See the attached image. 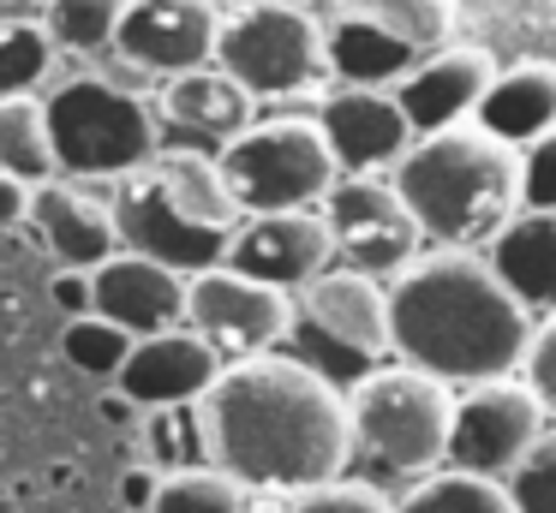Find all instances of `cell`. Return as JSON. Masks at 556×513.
Wrapping results in <instances>:
<instances>
[{"instance_id": "5b68a950", "label": "cell", "mask_w": 556, "mask_h": 513, "mask_svg": "<svg viewBox=\"0 0 556 513\" xmlns=\"http://www.w3.org/2000/svg\"><path fill=\"white\" fill-rule=\"evenodd\" d=\"M353 453H371L377 465L401 477H431L448 465L455 436V388L407 364H383L348 388Z\"/></svg>"}, {"instance_id": "8fae6325", "label": "cell", "mask_w": 556, "mask_h": 513, "mask_svg": "<svg viewBox=\"0 0 556 513\" xmlns=\"http://www.w3.org/2000/svg\"><path fill=\"white\" fill-rule=\"evenodd\" d=\"M222 42V12L204 0H132L121 18V66H132L138 78H186V72L216 66Z\"/></svg>"}, {"instance_id": "83f0119b", "label": "cell", "mask_w": 556, "mask_h": 513, "mask_svg": "<svg viewBox=\"0 0 556 513\" xmlns=\"http://www.w3.org/2000/svg\"><path fill=\"white\" fill-rule=\"evenodd\" d=\"M126 7L132 0H49L42 24H49L61 54H114Z\"/></svg>"}, {"instance_id": "e0dca14e", "label": "cell", "mask_w": 556, "mask_h": 513, "mask_svg": "<svg viewBox=\"0 0 556 513\" xmlns=\"http://www.w3.org/2000/svg\"><path fill=\"white\" fill-rule=\"evenodd\" d=\"M90 293H97V317H109L132 341L186 329V274L162 269L150 257L114 251L102 269H90Z\"/></svg>"}, {"instance_id": "7a4b0ae2", "label": "cell", "mask_w": 556, "mask_h": 513, "mask_svg": "<svg viewBox=\"0 0 556 513\" xmlns=\"http://www.w3.org/2000/svg\"><path fill=\"white\" fill-rule=\"evenodd\" d=\"M532 329V310L503 286L484 251H431L389 281V352L443 388L515 376Z\"/></svg>"}, {"instance_id": "9a60e30c", "label": "cell", "mask_w": 556, "mask_h": 513, "mask_svg": "<svg viewBox=\"0 0 556 513\" xmlns=\"http://www.w3.org/2000/svg\"><path fill=\"white\" fill-rule=\"evenodd\" d=\"M222 370L228 364H222L216 346H204L192 329H168V334H150V341L132 346L114 394H121L138 418L168 412V406H204L210 388L222 382Z\"/></svg>"}, {"instance_id": "6da1fadb", "label": "cell", "mask_w": 556, "mask_h": 513, "mask_svg": "<svg viewBox=\"0 0 556 513\" xmlns=\"http://www.w3.org/2000/svg\"><path fill=\"white\" fill-rule=\"evenodd\" d=\"M210 465L240 489L312 496L336 484L353 460L348 394L305 358L264 352L228 364L204 400Z\"/></svg>"}, {"instance_id": "8992f818", "label": "cell", "mask_w": 556, "mask_h": 513, "mask_svg": "<svg viewBox=\"0 0 556 513\" xmlns=\"http://www.w3.org/2000/svg\"><path fill=\"white\" fill-rule=\"evenodd\" d=\"M222 179L233 203L252 215H293V209H324V197L341 185V167L329 155L324 131L312 114H281L252 119L233 143L216 150Z\"/></svg>"}, {"instance_id": "1f68e13d", "label": "cell", "mask_w": 556, "mask_h": 513, "mask_svg": "<svg viewBox=\"0 0 556 513\" xmlns=\"http://www.w3.org/2000/svg\"><path fill=\"white\" fill-rule=\"evenodd\" d=\"M132 334L126 329H114L109 317H78V322H66V334H61V352H66V364L78 370V376H97V382H121V370H126V358H132Z\"/></svg>"}, {"instance_id": "d590c367", "label": "cell", "mask_w": 556, "mask_h": 513, "mask_svg": "<svg viewBox=\"0 0 556 513\" xmlns=\"http://www.w3.org/2000/svg\"><path fill=\"white\" fill-rule=\"evenodd\" d=\"M520 376H527V388L544 400V412H551V424H556V317H544L539 329H532V346H527Z\"/></svg>"}, {"instance_id": "8d00e7d4", "label": "cell", "mask_w": 556, "mask_h": 513, "mask_svg": "<svg viewBox=\"0 0 556 513\" xmlns=\"http://www.w3.org/2000/svg\"><path fill=\"white\" fill-rule=\"evenodd\" d=\"M54 305L66 310V322L90 317V310H97V293H90V274H85V269H61V274H54Z\"/></svg>"}, {"instance_id": "74e56055", "label": "cell", "mask_w": 556, "mask_h": 513, "mask_svg": "<svg viewBox=\"0 0 556 513\" xmlns=\"http://www.w3.org/2000/svg\"><path fill=\"white\" fill-rule=\"evenodd\" d=\"M156 489H162V472H126L121 477V496H126V513H150V501H156Z\"/></svg>"}, {"instance_id": "5bb4252c", "label": "cell", "mask_w": 556, "mask_h": 513, "mask_svg": "<svg viewBox=\"0 0 556 513\" xmlns=\"http://www.w3.org/2000/svg\"><path fill=\"white\" fill-rule=\"evenodd\" d=\"M228 269L276 286V293H305L324 269H336V239H329L324 209L293 215H252L228 245Z\"/></svg>"}, {"instance_id": "f546056e", "label": "cell", "mask_w": 556, "mask_h": 513, "mask_svg": "<svg viewBox=\"0 0 556 513\" xmlns=\"http://www.w3.org/2000/svg\"><path fill=\"white\" fill-rule=\"evenodd\" d=\"M54 60L61 48L42 18H0V95H37Z\"/></svg>"}, {"instance_id": "44dd1931", "label": "cell", "mask_w": 556, "mask_h": 513, "mask_svg": "<svg viewBox=\"0 0 556 513\" xmlns=\"http://www.w3.org/2000/svg\"><path fill=\"white\" fill-rule=\"evenodd\" d=\"M491 269L503 274V286L532 310V317H556V215L520 209L503 233L491 239Z\"/></svg>"}, {"instance_id": "7bdbcfd3", "label": "cell", "mask_w": 556, "mask_h": 513, "mask_svg": "<svg viewBox=\"0 0 556 513\" xmlns=\"http://www.w3.org/2000/svg\"><path fill=\"white\" fill-rule=\"evenodd\" d=\"M252 513H264V508H252Z\"/></svg>"}, {"instance_id": "52a82bcc", "label": "cell", "mask_w": 556, "mask_h": 513, "mask_svg": "<svg viewBox=\"0 0 556 513\" xmlns=\"http://www.w3.org/2000/svg\"><path fill=\"white\" fill-rule=\"evenodd\" d=\"M216 66L252 102H288L329 78V30L293 0H252L222 12Z\"/></svg>"}, {"instance_id": "603a6c76", "label": "cell", "mask_w": 556, "mask_h": 513, "mask_svg": "<svg viewBox=\"0 0 556 513\" xmlns=\"http://www.w3.org/2000/svg\"><path fill=\"white\" fill-rule=\"evenodd\" d=\"M252 95L228 78L222 66H204V72H186V78H168L156 95V114L168 126L192 131V138H210V143H233L245 126H252Z\"/></svg>"}, {"instance_id": "ffe728a7", "label": "cell", "mask_w": 556, "mask_h": 513, "mask_svg": "<svg viewBox=\"0 0 556 513\" xmlns=\"http://www.w3.org/2000/svg\"><path fill=\"white\" fill-rule=\"evenodd\" d=\"M472 126L484 138L508 143L515 155L527 143H539L544 131H556V66L551 60H520V66L496 72V84L484 90Z\"/></svg>"}, {"instance_id": "ab89813d", "label": "cell", "mask_w": 556, "mask_h": 513, "mask_svg": "<svg viewBox=\"0 0 556 513\" xmlns=\"http://www.w3.org/2000/svg\"><path fill=\"white\" fill-rule=\"evenodd\" d=\"M7 18H25V12H49V0H0Z\"/></svg>"}, {"instance_id": "e575fe53", "label": "cell", "mask_w": 556, "mask_h": 513, "mask_svg": "<svg viewBox=\"0 0 556 513\" xmlns=\"http://www.w3.org/2000/svg\"><path fill=\"white\" fill-rule=\"evenodd\" d=\"M520 209L556 215V131L520 150Z\"/></svg>"}, {"instance_id": "277c9868", "label": "cell", "mask_w": 556, "mask_h": 513, "mask_svg": "<svg viewBox=\"0 0 556 513\" xmlns=\"http://www.w3.org/2000/svg\"><path fill=\"white\" fill-rule=\"evenodd\" d=\"M54 162L73 179H132L162 155V114L138 84L114 72H78L49 95Z\"/></svg>"}, {"instance_id": "7402d4cb", "label": "cell", "mask_w": 556, "mask_h": 513, "mask_svg": "<svg viewBox=\"0 0 556 513\" xmlns=\"http://www.w3.org/2000/svg\"><path fill=\"white\" fill-rule=\"evenodd\" d=\"M144 174H150V185H156L192 227H204V233L233 239L245 227V209L233 203L216 155H204V150H162Z\"/></svg>"}, {"instance_id": "f1b7e54d", "label": "cell", "mask_w": 556, "mask_h": 513, "mask_svg": "<svg viewBox=\"0 0 556 513\" xmlns=\"http://www.w3.org/2000/svg\"><path fill=\"white\" fill-rule=\"evenodd\" d=\"M395 513H515L508 501V484H491V477H467V472H431L395 501Z\"/></svg>"}, {"instance_id": "4316f807", "label": "cell", "mask_w": 556, "mask_h": 513, "mask_svg": "<svg viewBox=\"0 0 556 513\" xmlns=\"http://www.w3.org/2000/svg\"><path fill=\"white\" fill-rule=\"evenodd\" d=\"M144 453H150V472H162V477L210 465L204 406H168V412H144Z\"/></svg>"}, {"instance_id": "cb8c5ba5", "label": "cell", "mask_w": 556, "mask_h": 513, "mask_svg": "<svg viewBox=\"0 0 556 513\" xmlns=\"http://www.w3.org/2000/svg\"><path fill=\"white\" fill-rule=\"evenodd\" d=\"M324 30H329V72H336L348 90H395V84L419 66L413 48L389 42V36L371 30V24L329 18Z\"/></svg>"}, {"instance_id": "d6986e66", "label": "cell", "mask_w": 556, "mask_h": 513, "mask_svg": "<svg viewBox=\"0 0 556 513\" xmlns=\"http://www.w3.org/2000/svg\"><path fill=\"white\" fill-rule=\"evenodd\" d=\"M300 317L312 322L324 341L348 346L359 358H383L389 352V286L371 281L359 269H324L312 286L300 293Z\"/></svg>"}, {"instance_id": "7c38bea8", "label": "cell", "mask_w": 556, "mask_h": 513, "mask_svg": "<svg viewBox=\"0 0 556 513\" xmlns=\"http://www.w3.org/2000/svg\"><path fill=\"white\" fill-rule=\"evenodd\" d=\"M109 203H114V227H121V251H132V257H150V262H162V269L186 274V281L228 262L233 239L192 227L156 185H150V174L121 179V191H114Z\"/></svg>"}, {"instance_id": "d6a6232c", "label": "cell", "mask_w": 556, "mask_h": 513, "mask_svg": "<svg viewBox=\"0 0 556 513\" xmlns=\"http://www.w3.org/2000/svg\"><path fill=\"white\" fill-rule=\"evenodd\" d=\"M508 501H515V513H556V424L527 453V465L508 477Z\"/></svg>"}, {"instance_id": "d4e9b609", "label": "cell", "mask_w": 556, "mask_h": 513, "mask_svg": "<svg viewBox=\"0 0 556 513\" xmlns=\"http://www.w3.org/2000/svg\"><path fill=\"white\" fill-rule=\"evenodd\" d=\"M336 18L371 24L413 54H437L455 36V0H336Z\"/></svg>"}, {"instance_id": "b9f144b4", "label": "cell", "mask_w": 556, "mask_h": 513, "mask_svg": "<svg viewBox=\"0 0 556 513\" xmlns=\"http://www.w3.org/2000/svg\"><path fill=\"white\" fill-rule=\"evenodd\" d=\"M293 7H305V0H293Z\"/></svg>"}, {"instance_id": "ba28073f", "label": "cell", "mask_w": 556, "mask_h": 513, "mask_svg": "<svg viewBox=\"0 0 556 513\" xmlns=\"http://www.w3.org/2000/svg\"><path fill=\"white\" fill-rule=\"evenodd\" d=\"M551 436V412L544 400L527 388V376H503V382H479L455 400V436H448V472L467 477H508L527 465V453Z\"/></svg>"}, {"instance_id": "9c48e42d", "label": "cell", "mask_w": 556, "mask_h": 513, "mask_svg": "<svg viewBox=\"0 0 556 513\" xmlns=\"http://www.w3.org/2000/svg\"><path fill=\"white\" fill-rule=\"evenodd\" d=\"M293 317H300V298L252 281V274L228 269V262L186 281V329L204 346H216L222 364H245V358L276 352L293 334Z\"/></svg>"}, {"instance_id": "30bf717a", "label": "cell", "mask_w": 556, "mask_h": 513, "mask_svg": "<svg viewBox=\"0 0 556 513\" xmlns=\"http://www.w3.org/2000/svg\"><path fill=\"white\" fill-rule=\"evenodd\" d=\"M324 221H329V239H336V257L341 269H359L371 281H395L407 262L425 257V233L413 221V209L401 203V191L377 174H359V179H341L336 191L324 197Z\"/></svg>"}, {"instance_id": "f35d334b", "label": "cell", "mask_w": 556, "mask_h": 513, "mask_svg": "<svg viewBox=\"0 0 556 513\" xmlns=\"http://www.w3.org/2000/svg\"><path fill=\"white\" fill-rule=\"evenodd\" d=\"M30 221V185L0 174V227H25Z\"/></svg>"}, {"instance_id": "4dcf8cb0", "label": "cell", "mask_w": 556, "mask_h": 513, "mask_svg": "<svg viewBox=\"0 0 556 513\" xmlns=\"http://www.w3.org/2000/svg\"><path fill=\"white\" fill-rule=\"evenodd\" d=\"M150 513H252V489H240L216 465H198V472L162 477Z\"/></svg>"}, {"instance_id": "3957f363", "label": "cell", "mask_w": 556, "mask_h": 513, "mask_svg": "<svg viewBox=\"0 0 556 513\" xmlns=\"http://www.w3.org/2000/svg\"><path fill=\"white\" fill-rule=\"evenodd\" d=\"M389 185L437 251H491L520 215V155L479 126H455L413 143Z\"/></svg>"}, {"instance_id": "ac0fdd59", "label": "cell", "mask_w": 556, "mask_h": 513, "mask_svg": "<svg viewBox=\"0 0 556 513\" xmlns=\"http://www.w3.org/2000/svg\"><path fill=\"white\" fill-rule=\"evenodd\" d=\"M30 233L42 239L61 269H102V262L121 251V227H114V203L97 191L73 185V179H49V185L30 191Z\"/></svg>"}, {"instance_id": "4fadbf2b", "label": "cell", "mask_w": 556, "mask_h": 513, "mask_svg": "<svg viewBox=\"0 0 556 513\" xmlns=\"http://www.w3.org/2000/svg\"><path fill=\"white\" fill-rule=\"evenodd\" d=\"M317 131H324L329 155H336L341 179H359V174H395L401 162H407V150L419 138H413L407 114H401L395 90H329L324 102H317Z\"/></svg>"}, {"instance_id": "484cf974", "label": "cell", "mask_w": 556, "mask_h": 513, "mask_svg": "<svg viewBox=\"0 0 556 513\" xmlns=\"http://www.w3.org/2000/svg\"><path fill=\"white\" fill-rule=\"evenodd\" d=\"M0 174L30 191L61 174L54 138H49V102H37V95H0Z\"/></svg>"}, {"instance_id": "60d3db41", "label": "cell", "mask_w": 556, "mask_h": 513, "mask_svg": "<svg viewBox=\"0 0 556 513\" xmlns=\"http://www.w3.org/2000/svg\"><path fill=\"white\" fill-rule=\"evenodd\" d=\"M204 7H252V0H204Z\"/></svg>"}, {"instance_id": "2e32d148", "label": "cell", "mask_w": 556, "mask_h": 513, "mask_svg": "<svg viewBox=\"0 0 556 513\" xmlns=\"http://www.w3.org/2000/svg\"><path fill=\"white\" fill-rule=\"evenodd\" d=\"M491 84H496V60L484 48H437L395 84V102L407 114L413 138H437V131L472 126Z\"/></svg>"}, {"instance_id": "836d02e7", "label": "cell", "mask_w": 556, "mask_h": 513, "mask_svg": "<svg viewBox=\"0 0 556 513\" xmlns=\"http://www.w3.org/2000/svg\"><path fill=\"white\" fill-rule=\"evenodd\" d=\"M288 513H395V501L377 484H353V477H336V484L312 489V496H293Z\"/></svg>"}]
</instances>
